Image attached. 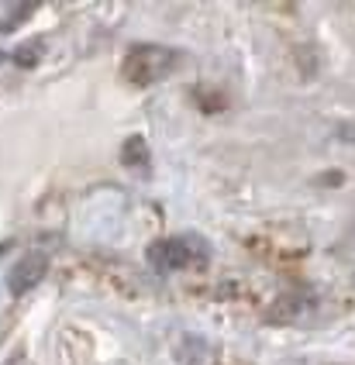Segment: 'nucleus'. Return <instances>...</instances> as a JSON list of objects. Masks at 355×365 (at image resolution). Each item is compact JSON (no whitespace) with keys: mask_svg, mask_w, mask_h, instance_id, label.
I'll use <instances>...</instances> for the list:
<instances>
[{"mask_svg":"<svg viewBox=\"0 0 355 365\" xmlns=\"http://www.w3.org/2000/svg\"><path fill=\"white\" fill-rule=\"evenodd\" d=\"M145 259L152 269L159 272H173V269H193V265H204L210 259V245L200 235H173V238H159L145 248Z\"/></svg>","mask_w":355,"mask_h":365,"instance_id":"f257e3e1","label":"nucleus"},{"mask_svg":"<svg viewBox=\"0 0 355 365\" xmlns=\"http://www.w3.org/2000/svg\"><path fill=\"white\" fill-rule=\"evenodd\" d=\"M180 62H183V56L176 48H166V45H135L125 56V62H121V73L135 86H152V83L166 80Z\"/></svg>","mask_w":355,"mask_h":365,"instance_id":"f03ea898","label":"nucleus"},{"mask_svg":"<svg viewBox=\"0 0 355 365\" xmlns=\"http://www.w3.org/2000/svg\"><path fill=\"white\" fill-rule=\"evenodd\" d=\"M45 272H48V255H45V252H28V255H21L18 262L11 265L7 289H11L14 297H21V293H28V289H35V286L42 283Z\"/></svg>","mask_w":355,"mask_h":365,"instance_id":"7ed1b4c3","label":"nucleus"},{"mask_svg":"<svg viewBox=\"0 0 355 365\" xmlns=\"http://www.w3.org/2000/svg\"><path fill=\"white\" fill-rule=\"evenodd\" d=\"M314 310H317V300H314L311 293H287V297H279L276 304L269 307V324H300V321H307Z\"/></svg>","mask_w":355,"mask_h":365,"instance_id":"20e7f679","label":"nucleus"},{"mask_svg":"<svg viewBox=\"0 0 355 365\" xmlns=\"http://www.w3.org/2000/svg\"><path fill=\"white\" fill-rule=\"evenodd\" d=\"M121 163L128 169H138V173H148V165H152V155H148V145L142 135H131L125 145H121Z\"/></svg>","mask_w":355,"mask_h":365,"instance_id":"39448f33","label":"nucleus"},{"mask_svg":"<svg viewBox=\"0 0 355 365\" xmlns=\"http://www.w3.org/2000/svg\"><path fill=\"white\" fill-rule=\"evenodd\" d=\"M45 56V41L42 38H31V41H24L21 48L14 52V62L18 66H24V69H31V66H38Z\"/></svg>","mask_w":355,"mask_h":365,"instance_id":"423d86ee","label":"nucleus"},{"mask_svg":"<svg viewBox=\"0 0 355 365\" xmlns=\"http://www.w3.org/2000/svg\"><path fill=\"white\" fill-rule=\"evenodd\" d=\"M35 11V4H24V7H18V11H11V18L0 24V31H11L14 24H21V21H28V14Z\"/></svg>","mask_w":355,"mask_h":365,"instance_id":"0eeeda50","label":"nucleus"},{"mask_svg":"<svg viewBox=\"0 0 355 365\" xmlns=\"http://www.w3.org/2000/svg\"><path fill=\"white\" fill-rule=\"evenodd\" d=\"M338 138H341V142H355V124H345V128H338Z\"/></svg>","mask_w":355,"mask_h":365,"instance_id":"6e6552de","label":"nucleus"},{"mask_svg":"<svg viewBox=\"0 0 355 365\" xmlns=\"http://www.w3.org/2000/svg\"><path fill=\"white\" fill-rule=\"evenodd\" d=\"M349 238H352V242H355V224H352V231H349Z\"/></svg>","mask_w":355,"mask_h":365,"instance_id":"1a4fd4ad","label":"nucleus"},{"mask_svg":"<svg viewBox=\"0 0 355 365\" xmlns=\"http://www.w3.org/2000/svg\"><path fill=\"white\" fill-rule=\"evenodd\" d=\"M0 62H4V52H0Z\"/></svg>","mask_w":355,"mask_h":365,"instance_id":"9d476101","label":"nucleus"}]
</instances>
